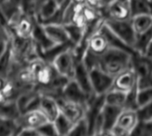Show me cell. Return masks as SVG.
I'll use <instances>...</instances> for the list:
<instances>
[{
  "instance_id": "6da1fadb",
  "label": "cell",
  "mask_w": 152,
  "mask_h": 136,
  "mask_svg": "<svg viewBox=\"0 0 152 136\" xmlns=\"http://www.w3.org/2000/svg\"><path fill=\"white\" fill-rule=\"evenodd\" d=\"M132 58L133 54L126 50L110 47L99 57L98 67L115 78L118 73L132 66Z\"/></svg>"
},
{
  "instance_id": "7a4b0ae2",
  "label": "cell",
  "mask_w": 152,
  "mask_h": 136,
  "mask_svg": "<svg viewBox=\"0 0 152 136\" xmlns=\"http://www.w3.org/2000/svg\"><path fill=\"white\" fill-rule=\"evenodd\" d=\"M74 47H69L59 54H57L53 61L51 62L52 65L55 71L61 76L68 79H73L77 59L73 51Z\"/></svg>"
},
{
  "instance_id": "3957f363",
  "label": "cell",
  "mask_w": 152,
  "mask_h": 136,
  "mask_svg": "<svg viewBox=\"0 0 152 136\" xmlns=\"http://www.w3.org/2000/svg\"><path fill=\"white\" fill-rule=\"evenodd\" d=\"M104 23L129 47L134 50L136 41V33L133 27L131 19L119 20L111 18H106Z\"/></svg>"
},
{
  "instance_id": "277c9868",
  "label": "cell",
  "mask_w": 152,
  "mask_h": 136,
  "mask_svg": "<svg viewBox=\"0 0 152 136\" xmlns=\"http://www.w3.org/2000/svg\"><path fill=\"white\" fill-rule=\"evenodd\" d=\"M140 121L137 111L131 109H123L116 125L110 131L111 135H131Z\"/></svg>"
},
{
  "instance_id": "5b68a950",
  "label": "cell",
  "mask_w": 152,
  "mask_h": 136,
  "mask_svg": "<svg viewBox=\"0 0 152 136\" xmlns=\"http://www.w3.org/2000/svg\"><path fill=\"white\" fill-rule=\"evenodd\" d=\"M89 73L92 88L96 96H103L112 89L114 77L108 74L98 66L89 70Z\"/></svg>"
},
{
  "instance_id": "8992f818",
  "label": "cell",
  "mask_w": 152,
  "mask_h": 136,
  "mask_svg": "<svg viewBox=\"0 0 152 136\" xmlns=\"http://www.w3.org/2000/svg\"><path fill=\"white\" fill-rule=\"evenodd\" d=\"M61 96L68 101L81 104L87 109L89 103L96 96H87L86 94V92L77 84V82L74 79H70L68 81V82L64 86V88L62 89Z\"/></svg>"
},
{
  "instance_id": "52a82bcc",
  "label": "cell",
  "mask_w": 152,
  "mask_h": 136,
  "mask_svg": "<svg viewBox=\"0 0 152 136\" xmlns=\"http://www.w3.org/2000/svg\"><path fill=\"white\" fill-rule=\"evenodd\" d=\"M16 120L20 125V128L30 127L35 129H37L43 124L50 121L39 108L29 110L20 113V115Z\"/></svg>"
},
{
  "instance_id": "ba28073f",
  "label": "cell",
  "mask_w": 152,
  "mask_h": 136,
  "mask_svg": "<svg viewBox=\"0 0 152 136\" xmlns=\"http://www.w3.org/2000/svg\"><path fill=\"white\" fill-rule=\"evenodd\" d=\"M57 102L60 106L61 112L64 114L69 119H70L74 124L85 117L86 108L81 104L68 101L62 96L57 97Z\"/></svg>"
},
{
  "instance_id": "9c48e42d",
  "label": "cell",
  "mask_w": 152,
  "mask_h": 136,
  "mask_svg": "<svg viewBox=\"0 0 152 136\" xmlns=\"http://www.w3.org/2000/svg\"><path fill=\"white\" fill-rule=\"evenodd\" d=\"M137 75L134 68L131 66L120 73H118L114 78L112 89H116L121 91L128 92L137 86Z\"/></svg>"
},
{
  "instance_id": "30bf717a",
  "label": "cell",
  "mask_w": 152,
  "mask_h": 136,
  "mask_svg": "<svg viewBox=\"0 0 152 136\" xmlns=\"http://www.w3.org/2000/svg\"><path fill=\"white\" fill-rule=\"evenodd\" d=\"M73 79L77 82V84L80 86V88L86 92V94L89 96H96L94 93L91 80H90V73L89 70L86 68V65L82 60L77 61L76 67H75V73Z\"/></svg>"
},
{
  "instance_id": "8fae6325",
  "label": "cell",
  "mask_w": 152,
  "mask_h": 136,
  "mask_svg": "<svg viewBox=\"0 0 152 136\" xmlns=\"http://www.w3.org/2000/svg\"><path fill=\"white\" fill-rule=\"evenodd\" d=\"M42 25L48 38L55 44H64L70 42L68 31L63 24L45 23Z\"/></svg>"
},
{
  "instance_id": "7c38bea8",
  "label": "cell",
  "mask_w": 152,
  "mask_h": 136,
  "mask_svg": "<svg viewBox=\"0 0 152 136\" xmlns=\"http://www.w3.org/2000/svg\"><path fill=\"white\" fill-rule=\"evenodd\" d=\"M104 18H111L119 20L131 19L132 16L129 7V2L117 0L107 8Z\"/></svg>"
},
{
  "instance_id": "4fadbf2b",
  "label": "cell",
  "mask_w": 152,
  "mask_h": 136,
  "mask_svg": "<svg viewBox=\"0 0 152 136\" xmlns=\"http://www.w3.org/2000/svg\"><path fill=\"white\" fill-rule=\"evenodd\" d=\"M39 109L44 112L50 121H54L55 119L61 113L60 106L57 99L49 95L41 94Z\"/></svg>"
},
{
  "instance_id": "5bb4252c",
  "label": "cell",
  "mask_w": 152,
  "mask_h": 136,
  "mask_svg": "<svg viewBox=\"0 0 152 136\" xmlns=\"http://www.w3.org/2000/svg\"><path fill=\"white\" fill-rule=\"evenodd\" d=\"M132 67L135 71L138 79L149 78L152 69V60L147 56L136 53L132 58Z\"/></svg>"
},
{
  "instance_id": "9a60e30c",
  "label": "cell",
  "mask_w": 152,
  "mask_h": 136,
  "mask_svg": "<svg viewBox=\"0 0 152 136\" xmlns=\"http://www.w3.org/2000/svg\"><path fill=\"white\" fill-rule=\"evenodd\" d=\"M124 108L104 104L102 108V114L104 119V132L103 135H110L111 129L116 125V122Z\"/></svg>"
},
{
  "instance_id": "2e32d148",
  "label": "cell",
  "mask_w": 152,
  "mask_h": 136,
  "mask_svg": "<svg viewBox=\"0 0 152 136\" xmlns=\"http://www.w3.org/2000/svg\"><path fill=\"white\" fill-rule=\"evenodd\" d=\"M109 48L110 44L106 36L100 30L93 35L88 41L87 50L97 57L102 55Z\"/></svg>"
},
{
  "instance_id": "e0dca14e",
  "label": "cell",
  "mask_w": 152,
  "mask_h": 136,
  "mask_svg": "<svg viewBox=\"0 0 152 136\" xmlns=\"http://www.w3.org/2000/svg\"><path fill=\"white\" fill-rule=\"evenodd\" d=\"M100 31L106 36V38L108 40V42L110 44V47L126 50V51L132 53L133 55L136 54V52L131 47H129L124 41H122L105 23L102 24V26L100 28Z\"/></svg>"
},
{
  "instance_id": "ac0fdd59",
  "label": "cell",
  "mask_w": 152,
  "mask_h": 136,
  "mask_svg": "<svg viewBox=\"0 0 152 136\" xmlns=\"http://www.w3.org/2000/svg\"><path fill=\"white\" fill-rule=\"evenodd\" d=\"M56 73L57 72L55 71L52 64L45 62L36 73L37 85H39L40 88L49 86Z\"/></svg>"
},
{
  "instance_id": "d6986e66",
  "label": "cell",
  "mask_w": 152,
  "mask_h": 136,
  "mask_svg": "<svg viewBox=\"0 0 152 136\" xmlns=\"http://www.w3.org/2000/svg\"><path fill=\"white\" fill-rule=\"evenodd\" d=\"M35 23L29 16L23 15L19 23L13 27L15 36L21 39H29L32 36V32Z\"/></svg>"
},
{
  "instance_id": "ffe728a7",
  "label": "cell",
  "mask_w": 152,
  "mask_h": 136,
  "mask_svg": "<svg viewBox=\"0 0 152 136\" xmlns=\"http://www.w3.org/2000/svg\"><path fill=\"white\" fill-rule=\"evenodd\" d=\"M152 43V28L149 31L136 35V41L134 44V51L137 54L142 55V56H147L151 45Z\"/></svg>"
},
{
  "instance_id": "44dd1931",
  "label": "cell",
  "mask_w": 152,
  "mask_h": 136,
  "mask_svg": "<svg viewBox=\"0 0 152 136\" xmlns=\"http://www.w3.org/2000/svg\"><path fill=\"white\" fill-rule=\"evenodd\" d=\"M131 21L136 35L145 33L152 28V15L151 13L140 14L132 17Z\"/></svg>"
},
{
  "instance_id": "7402d4cb",
  "label": "cell",
  "mask_w": 152,
  "mask_h": 136,
  "mask_svg": "<svg viewBox=\"0 0 152 136\" xmlns=\"http://www.w3.org/2000/svg\"><path fill=\"white\" fill-rule=\"evenodd\" d=\"M20 115L16 99H7L3 104H0V117L17 119Z\"/></svg>"
},
{
  "instance_id": "603a6c76",
  "label": "cell",
  "mask_w": 152,
  "mask_h": 136,
  "mask_svg": "<svg viewBox=\"0 0 152 136\" xmlns=\"http://www.w3.org/2000/svg\"><path fill=\"white\" fill-rule=\"evenodd\" d=\"M126 93L127 92L121 91L116 89H111L104 95L105 104L124 108L126 100Z\"/></svg>"
},
{
  "instance_id": "cb8c5ba5",
  "label": "cell",
  "mask_w": 152,
  "mask_h": 136,
  "mask_svg": "<svg viewBox=\"0 0 152 136\" xmlns=\"http://www.w3.org/2000/svg\"><path fill=\"white\" fill-rule=\"evenodd\" d=\"M20 127L16 119L0 117V136L17 135Z\"/></svg>"
},
{
  "instance_id": "d4e9b609",
  "label": "cell",
  "mask_w": 152,
  "mask_h": 136,
  "mask_svg": "<svg viewBox=\"0 0 152 136\" xmlns=\"http://www.w3.org/2000/svg\"><path fill=\"white\" fill-rule=\"evenodd\" d=\"M53 122L54 123L58 135H69L74 125V123L61 112Z\"/></svg>"
},
{
  "instance_id": "484cf974",
  "label": "cell",
  "mask_w": 152,
  "mask_h": 136,
  "mask_svg": "<svg viewBox=\"0 0 152 136\" xmlns=\"http://www.w3.org/2000/svg\"><path fill=\"white\" fill-rule=\"evenodd\" d=\"M128 2L132 17L140 14L151 13L149 0H129Z\"/></svg>"
},
{
  "instance_id": "4316f807",
  "label": "cell",
  "mask_w": 152,
  "mask_h": 136,
  "mask_svg": "<svg viewBox=\"0 0 152 136\" xmlns=\"http://www.w3.org/2000/svg\"><path fill=\"white\" fill-rule=\"evenodd\" d=\"M69 135H89V124L86 117L82 118L73 125V127Z\"/></svg>"
},
{
  "instance_id": "83f0119b",
  "label": "cell",
  "mask_w": 152,
  "mask_h": 136,
  "mask_svg": "<svg viewBox=\"0 0 152 136\" xmlns=\"http://www.w3.org/2000/svg\"><path fill=\"white\" fill-rule=\"evenodd\" d=\"M152 100V87L138 89L137 91V105L138 109L144 106Z\"/></svg>"
},
{
  "instance_id": "f1b7e54d",
  "label": "cell",
  "mask_w": 152,
  "mask_h": 136,
  "mask_svg": "<svg viewBox=\"0 0 152 136\" xmlns=\"http://www.w3.org/2000/svg\"><path fill=\"white\" fill-rule=\"evenodd\" d=\"M82 13H83L84 17L86 18L87 23L97 19L100 17H102L97 9H94V8H93V7L87 5V4H85V6L83 8V11H82Z\"/></svg>"
},
{
  "instance_id": "f546056e",
  "label": "cell",
  "mask_w": 152,
  "mask_h": 136,
  "mask_svg": "<svg viewBox=\"0 0 152 136\" xmlns=\"http://www.w3.org/2000/svg\"><path fill=\"white\" fill-rule=\"evenodd\" d=\"M137 113L141 121H149L152 119V100L144 106L137 110Z\"/></svg>"
},
{
  "instance_id": "4dcf8cb0",
  "label": "cell",
  "mask_w": 152,
  "mask_h": 136,
  "mask_svg": "<svg viewBox=\"0 0 152 136\" xmlns=\"http://www.w3.org/2000/svg\"><path fill=\"white\" fill-rule=\"evenodd\" d=\"M39 135H58L54 123L53 121H48L39 127L37 128Z\"/></svg>"
},
{
  "instance_id": "1f68e13d",
  "label": "cell",
  "mask_w": 152,
  "mask_h": 136,
  "mask_svg": "<svg viewBox=\"0 0 152 136\" xmlns=\"http://www.w3.org/2000/svg\"><path fill=\"white\" fill-rule=\"evenodd\" d=\"M117 0H100V9L98 10L99 12L101 13V15L104 18V14L105 12L107 10V8L111 5L114 2H116ZM105 19V18H104Z\"/></svg>"
},
{
  "instance_id": "d6a6232c",
  "label": "cell",
  "mask_w": 152,
  "mask_h": 136,
  "mask_svg": "<svg viewBox=\"0 0 152 136\" xmlns=\"http://www.w3.org/2000/svg\"><path fill=\"white\" fill-rule=\"evenodd\" d=\"M17 135H39L38 132L35 128H30V127H21L20 130L19 131Z\"/></svg>"
},
{
  "instance_id": "836d02e7",
  "label": "cell",
  "mask_w": 152,
  "mask_h": 136,
  "mask_svg": "<svg viewBox=\"0 0 152 136\" xmlns=\"http://www.w3.org/2000/svg\"><path fill=\"white\" fill-rule=\"evenodd\" d=\"M86 4L97 10L100 9V0H86Z\"/></svg>"
},
{
  "instance_id": "e575fe53",
  "label": "cell",
  "mask_w": 152,
  "mask_h": 136,
  "mask_svg": "<svg viewBox=\"0 0 152 136\" xmlns=\"http://www.w3.org/2000/svg\"><path fill=\"white\" fill-rule=\"evenodd\" d=\"M8 40H2V41H0V58H1L2 54L4 53V50H5V48L7 46Z\"/></svg>"
},
{
  "instance_id": "d590c367",
  "label": "cell",
  "mask_w": 152,
  "mask_h": 136,
  "mask_svg": "<svg viewBox=\"0 0 152 136\" xmlns=\"http://www.w3.org/2000/svg\"><path fill=\"white\" fill-rule=\"evenodd\" d=\"M7 99L5 97V96L4 95V93L2 92V90L0 89V104H3L4 102H5Z\"/></svg>"
},
{
  "instance_id": "8d00e7d4",
  "label": "cell",
  "mask_w": 152,
  "mask_h": 136,
  "mask_svg": "<svg viewBox=\"0 0 152 136\" xmlns=\"http://www.w3.org/2000/svg\"><path fill=\"white\" fill-rule=\"evenodd\" d=\"M72 1L76 4H86V0H72Z\"/></svg>"
},
{
  "instance_id": "74e56055",
  "label": "cell",
  "mask_w": 152,
  "mask_h": 136,
  "mask_svg": "<svg viewBox=\"0 0 152 136\" xmlns=\"http://www.w3.org/2000/svg\"><path fill=\"white\" fill-rule=\"evenodd\" d=\"M5 79H4V78H2V77H0V89L3 88V86H4V82H5Z\"/></svg>"
},
{
  "instance_id": "f35d334b",
  "label": "cell",
  "mask_w": 152,
  "mask_h": 136,
  "mask_svg": "<svg viewBox=\"0 0 152 136\" xmlns=\"http://www.w3.org/2000/svg\"><path fill=\"white\" fill-rule=\"evenodd\" d=\"M150 3V8H151V14L152 15V0H149Z\"/></svg>"
},
{
  "instance_id": "ab89813d",
  "label": "cell",
  "mask_w": 152,
  "mask_h": 136,
  "mask_svg": "<svg viewBox=\"0 0 152 136\" xmlns=\"http://www.w3.org/2000/svg\"><path fill=\"white\" fill-rule=\"evenodd\" d=\"M152 50V43L151 45V48H150V50ZM150 50H149V51H150Z\"/></svg>"
},
{
  "instance_id": "60d3db41",
  "label": "cell",
  "mask_w": 152,
  "mask_h": 136,
  "mask_svg": "<svg viewBox=\"0 0 152 136\" xmlns=\"http://www.w3.org/2000/svg\"><path fill=\"white\" fill-rule=\"evenodd\" d=\"M119 1H129V0H119Z\"/></svg>"
}]
</instances>
